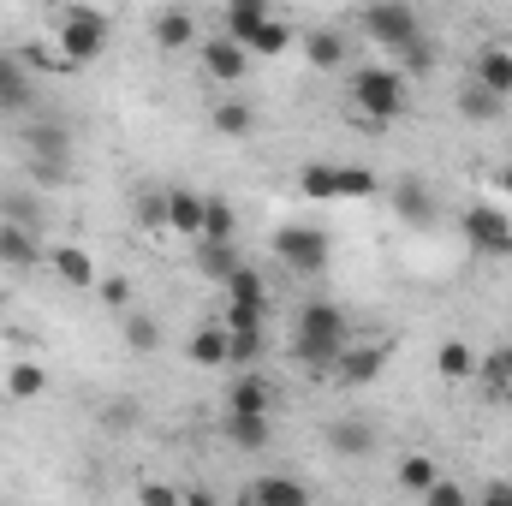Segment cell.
<instances>
[{
    "instance_id": "cell-1",
    "label": "cell",
    "mask_w": 512,
    "mask_h": 506,
    "mask_svg": "<svg viewBox=\"0 0 512 506\" xmlns=\"http://www.w3.org/2000/svg\"><path fill=\"white\" fill-rule=\"evenodd\" d=\"M346 346H352V322H346L340 304L316 298V304L298 310V328H292V352H298V364H310V370H334V358H340Z\"/></svg>"
},
{
    "instance_id": "cell-2",
    "label": "cell",
    "mask_w": 512,
    "mask_h": 506,
    "mask_svg": "<svg viewBox=\"0 0 512 506\" xmlns=\"http://www.w3.org/2000/svg\"><path fill=\"white\" fill-rule=\"evenodd\" d=\"M405 102H411L405 66H358V72H352V108H358L364 131H382L387 120H399Z\"/></svg>"
},
{
    "instance_id": "cell-3",
    "label": "cell",
    "mask_w": 512,
    "mask_h": 506,
    "mask_svg": "<svg viewBox=\"0 0 512 506\" xmlns=\"http://www.w3.org/2000/svg\"><path fill=\"white\" fill-rule=\"evenodd\" d=\"M24 173L42 191L72 185V131L66 126H24Z\"/></svg>"
},
{
    "instance_id": "cell-4",
    "label": "cell",
    "mask_w": 512,
    "mask_h": 506,
    "mask_svg": "<svg viewBox=\"0 0 512 506\" xmlns=\"http://www.w3.org/2000/svg\"><path fill=\"white\" fill-rule=\"evenodd\" d=\"M54 36H60V60L66 66H96L108 54V42H114V24L96 6H66Z\"/></svg>"
},
{
    "instance_id": "cell-5",
    "label": "cell",
    "mask_w": 512,
    "mask_h": 506,
    "mask_svg": "<svg viewBox=\"0 0 512 506\" xmlns=\"http://www.w3.org/2000/svg\"><path fill=\"white\" fill-rule=\"evenodd\" d=\"M268 251H274L280 268H292V274H322L328 256H334V245H328V233H322L316 221H286V227H274Z\"/></svg>"
},
{
    "instance_id": "cell-6",
    "label": "cell",
    "mask_w": 512,
    "mask_h": 506,
    "mask_svg": "<svg viewBox=\"0 0 512 506\" xmlns=\"http://www.w3.org/2000/svg\"><path fill=\"white\" fill-rule=\"evenodd\" d=\"M459 233L477 256H512V221L495 209V203H471L459 215Z\"/></svg>"
},
{
    "instance_id": "cell-7",
    "label": "cell",
    "mask_w": 512,
    "mask_h": 506,
    "mask_svg": "<svg viewBox=\"0 0 512 506\" xmlns=\"http://www.w3.org/2000/svg\"><path fill=\"white\" fill-rule=\"evenodd\" d=\"M364 30H370V42H382V48H393V54H405V48L423 42V36H417V12H411L405 0L364 6Z\"/></svg>"
},
{
    "instance_id": "cell-8",
    "label": "cell",
    "mask_w": 512,
    "mask_h": 506,
    "mask_svg": "<svg viewBox=\"0 0 512 506\" xmlns=\"http://www.w3.org/2000/svg\"><path fill=\"white\" fill-rule=\"evenodd\" d=\"M197 54H203V72H209L215 84H239V78L251 72V48H245V42H233L227 30H221V36H203V42H197Z\"/></svg>"
},
{
    "instance_id": "cell-9",
    "label": "cell",
    "mask_w": 512,
    "mask_h": 506,
    "mask_svg": "<svg viewBox=\"0 0 512 506\" xmlns=\"http://www.w3.org/2000/svg\"><path fill=\"white\" fill-rule=\"evenodd\" d=\"M387 352H393V346H382V340H376V346H358V340H352V346L334 358V381H340V387H364V381H376L387 370Z\"/></svg>"
},
{
    "instance_id": "cell-10",
    "label": "cell",
    "mask_w": 512,
    "mask_h": 506,
    "mask_svg": "<svg viewBox=\"0 0 512 506\" xmlns=\"http://www.w3.org/2000/svg\"><path fill=\"white\" fill-rule=\"evenodd\" d=\"M393 215L405 221V227H435V215H441V203H435V191L423 185V179H399L393 185Z\"/></svg>"
},
{
    "instance_id": "cell-11",
    "label": "cell",
    "mask_w": 512,
    "mask_h": 506,
    "mask_svg": "<svg viewBox=\"0 0 512 506\" xmlns=\"http://www.w3.org/2000/svg\"><path fill=\"white\" fill-rule=\"evenodd\" d=\"M328 453L334 459H370L376 453V429L364 417H334L328 423Z\"/></svg>"
},
{
    "instance_id": "cell-12",
    "label": "cell",
    "mask_w": 512,
    "mask_h": 506,
    "mask_svg": "<svg viewBox=\"0 0 512 506\" xmlns=\"http://www.w3.org/2000/svg\"><path fill=\"white\" fill-rule=\"evenodd\" d=\"M42 262V245H36V227L0 215V268H36Z\"/></svg>"
},
{
    "instance_id": "cell-13",
    "label": "cell",
    "mask_w": 512,
    "mask_h": 506,
    "mask_svg": "<svg viewBox=\"0 0 512 506\" xmlns=\"http://www.w3.org/2000/svg\"><path fill=\"white\" fill-rule=\"evenodd\" d=\"M167 233L203 239V197H197V191H185V185H167Z\"/></svg>"
},
{
    "instance_id": "cell-14",
    "label": "cell",
    "mask_w": 512,
    "mask_h": 506,
    "mask_svg": "<svg viewBox=\"0 0 512 506\" xmlns=\"http://www.w3.org/2000/svg\"><path fill=\"white\" fill-rule=\"evenodd\" d=\"M221 286H227V304H239V310H262V316H268V280H262V268L239 262Z\"/></svg>"
},
{
    "instance_id": "cell-15",
    "label": "cell",
    "mask_w": 512,
    "mask_h": 506,
    "mask_svg": "<svg viewBox=\"0 0 512 506\" xmlns=\"http://www.w3.org/2000/svg\"><path fill=\"white\" fill-rule=\"evenodd\" d=\"M471 78L483 84V90H495L501 102L512 96V48H501V42H489L483 54H477V66H471Z\"/></svg>"
},
{
    "instance_id": "cell-16",
    "label": "cell",
    "mask_w": 512,
    "mask_h": 506,
    "mask_svg": "<svg viewBox=\"0 0 512 506\" xmlns=\"http://www.w3.org/2000/svg\"><path fill=\"white\" fill-rule=\"evenodd\" d=\"M245 501H256V506H304L310 501V483H298V477H256L251 489H245Z\"/></svg>"
},
{
    "instance_id": "cell-17",
    "label": "cell",
    "mask_w": 512,
    "mask_h": 506,
    "mask_svg": "<svg viewBox=\"0 0 512 506\" xmlns=\"http://www.w3.org/2000/svg\"><path fill=\"white\" fill-rule=\"evenodd\" d=\"M227 411H262V417H268V411H274V387L256 376V370H239L233 387H227Z\"/></svg>"
},
{
    "instance_id": "cell-18",
    "label": "cell",
    "mask_w": 512,
    "mask_h": 506,
    "mask_svg": "<svg viewBox=\"0 0 512 506\" xmlns=\"http://www.w3.org/2000/svg\"><path fill=\"white\" fill-rule=\"evenodd\" d=\"M304 60L322 66V72H340V66L352 60V48H346L340 30H304Z\"/></svg>"
},
{
    "instance_id": "cell-19",
    "label": "cell",
    "mask_w": 512,
    "mask_h": 506,
    "mask_svg": "<svg viewBox=\"0 0 512 506\" xmlns=\"http://www.w3.org/2000/svg\"><path fill=\"white\" fill-rule=\"evenodd\" d=\"M221 429H227V441H233L239 453H262V447H268V417H262V411H227Z\"/></svg>"
},
{
    "instance_id": "cell-20",
    "label": "cell",
    "mask_w": 512,
    "mask_h": 506,
    "mask_svg": "<svg viewBox=\"0 0 512 506\" xmlns=\"http://www.w3.org/2000/svg\"><path fill=\"white\" fill-rule=\"evenodd\" d=\"M48 262H54V274H60L66 286H96V280H102V274H96V256L84 251V245H60Z\"/></svg>"
},
{
    "instance_id": "cell-21",
    "label": "cell",
    "mask_w": 512,
    "mask_h": 506,
    "mask_svg": "<svg viewBox=\"0 0 512 506\" xmlns=\"http://www.w3.org/2000/svg\"><path fill=\"white\" fill-rule=\"evenodd\" d=\"M18 108H30V72L24 60L0 54V114H18Z\"/></svg>"
},
{
    "instance_id": "cell-22",
    "label": "cell",
    "mask_w": 512,
    "mask_h": 506,
    "mask_svg": "<svg viewBox=\"0 0 512 506\" xmlns=\"http://www.w3.org/2000/svg\"><path fill=\"white\" fill-rule=\"evenodd\" d=\"M292 42H298V36H292V24H280V18L268 12V18H262V24L251 30V42H245V48H251L256 60H280Z\"/></svg>"
},
{
    "instance_id": "cell-23",
    "label": "cell",
    "mask_w": 512,
    "mask_h": 506,
    "mask_svg": "<svg viewBox=\"0 0 512 506\" xmlns=\"http://www.w3.org/2000/svg\"><path fill=\"white\" fill-rule=\"evenodd\" d=\"M191 42H197V18H191V12H179V6H173V12H161V18H155V48L179 54V48H191Z\"/></svg>"
},
{
    "instance_id": "cell-24",
    "label": "cell",
    "mask_w": 512,
    "mask_h": 506,
    "mask_svg": "<svg viewBox=\"0 0 512 506\" xmlns=\"http://www.w3.org/2000/svg\"><path fill=\"white\" fill-rule=\"evenodd\" d=\"M191 364H203V370H221L227 364V322H203L191 334Z\"/></svg>"
},
{
    "instance_id": "cell-25",
    "label": "cell",
    "mask_w": 512,
    "mask_h": 506,
    "mask_svg": "<svg viewBox=\"0 0 512 506\" xmlns=\"http://www.w3.org/2000/svg\"><path fill=\"white\" fill-rule=\"evenodd\" d=\"M209 126L221 131V137H251L256 131V108L251 102H215V108H209Z\"/></svg>"
},
{
    "instance_id": "cell-26",
    "label": "cell",
    "mask_w": 512,
    "mask_h": 506,
    "mask_svg": "<svg viewBox=\"0 0 512 506\" xmlns=\"http://www.w3.org/2000/svg\"><path fill=\"white\" fill-rule=\"evenodd\" d=\"M435 370H441V381H471V376H477V352H471L465 340H441Z\"/></svg>"
},
{
    "instance_id": "cell-27",
    "label": "cell",
    "mask_w": 512,
    "mask_h": 506,
    "mask_svg": "<svg viewBox=\"0 0 512 506\" xmlns=\"http://www.w3.org/2000/svg\"><path fill=\"white\" fill-rule=\"evenodd\" d=\"M131 215H137L143 233H167V191H161V185H143L137 203H131Z\"/></svg>"
},
{
    "instance_id": "cell-28",
    "label": "cell",
    "mask_w": 512,
    "mask_h": 506,
    "mask_svg": "<svg viewBox=\"0 0 512 506\" xmlns=\"http://www.w3.org/2000/svg\"><path fill=\"white\" fill-rule=\"evenodd\" d=\"M120 334H126L131 352H155V346H161V322L143 316V310H126V316H120Z\"/></svg>"
},
{
    "instance_id": "cell-29",
    "label": "cell",
    "mask_w": 512,
    "mask_h": 506,
    "mask_svg": "<svg viewBox=\"0 0 512 506\" xmlns=\"http://www.w3.org/2000/svg\"><path fill=\"white\" fill-rule=\"evenodd\" d=\"M6 393H12V399H42V393H48V370L30 364V358L12 364V370H6Z\"/></svg>"
},
{
    "instance_id": "cell-30",
    "label": "cell",
    "mask_w": 512,
    "mask_h": 506,
    "mask_svg": "<svg viewBox=\"0 0 512 506\" xmlns=\"http://www.w3.org/2000/svg\"><path fill=\"white\" fill-rule=\"evenodd\" d=\"M459 114H465V120H495V114H501V96L483 90L477 78H465V90H459Z\"/></svg>"
},
{
    "instance_id": "cell-31",
    "label": "cell",
    "mask_w": 512,
    "mask_h": 506,
    "mask_svg": "<svg viewBox=\"0 0 512 506\" xmlns=\"http://www.w3.org/2000/svg\"><path fill=\"white\" fill-rule=\"evenodd\" d=\"M393 477H399V489H405V495H417V501H423V489H429L441 471H435V459L411 453V459H399V471H393Z\"/></svg>"
},
{
    "instance_id": "cell-32",
    "label": "cell",
    "mask_w": 512,
    "mask_h": 506,
    "mask_svg": "<svg viewBox=\"0 0 512 506\" xmlns=\"http://www.w3.org/2000/svg\"><path fill=\"white\" fill-rule=\"evenodd\" d=\"M256 358H262V328H227V364L251 370Z\"/></svg>"
},
{
    "instance_id": "cell-33",
    "label": "cell",
    "mask_w": 512,
    "mask_h": 506,
    "mask_svg": "<svg viewBox=\"0 0 512 506\" xmlns=\"http://www.w3.org/2000/svg\"><path fill=\"white\" fill-rule=\"evenodd\" d=\"M298 191H304V203H334V167L328 161H310L298 173Z\"/></svg>"
},
{
    "instance_id": "cell-34",
    "label": "cell",
    "mask_w": 512,
    "mask_h": 506,
    "mask_svg": "<svg viewBox=\"0 0 512 506\" xmlns=\"http://www.w3.org/2000/svg\"><path fill=\"white\" fill-rule=\"evenodd\" d=\"M340 197H376V173L370 167H334V203Z\"/></svg>"
},
{
    "instance_id": "cell-35",
    "label": "cell",
    "mask_w": 512,
    "mask_h": 506,
    "mask_svg": "<svg viewBox=\"0 0 512 506\" xmlns=\"http://www.w3.org/2000/svg\"><path fill=\"white\" fill-rule=\"evenodd\" d=\"M233 268H239L233 239H203V274H209V280H227Z\"/></svg>"
},
{
    "instance_id": "cell-36",
    "label": "cell",
    "mask_w": 512,
    "mask_h": 506,
    "mask_svg": "<svg viewBox=\"0 0 512 506\" xmlns=\"http://www.w3.org/2000/svg\"><path fill=\"white\" fill-rule=\"evenodd\" d=\"M203 239H233V203L227 197H203Z\"/></svg>"
},
{
    "instance_id": "cell-37",
    "label": "cell",
    "mask_w": 512,
    "mask_h": 506,
    "mask_svg": "<svg viewBox=\"0 0 512 506\" xmlns=\"http://www.w3.org/2000/svg\"><path fill=\"white\" fill-rule=\"evenodd\" d=\"M477 376L489 387H512V346H495L489 358H477Z\"/></svg>"
},
{
    "instance_id": "cell-38",
    "label": "cell",
    "mask_w": 512,
    "mask_h": 506,
    "mask_svg": "<svg viewBox=\"0 0 512 506\" xmlns=\"http://www.w3.org/2000/svg\"><path fill=\"white\" fill-rule=\"evenodd\" d=\"M423 501H429V506H465V501H471V489H465V483H453V477H435V483L423 489Z\"/></svg>"
},
{
    "instance_id": "cell-39",
    "label": "cell",
    "mask_w": 512,
    "mask_h": 506,
    "mask_svg": "<svg viewBox=\"0 0 512 506\" xmlns=\"http://www.w3.org/2000/svg\"><path fill=\"white\" fill-rule=\"evenodd\" d=\"M6 215L24 221V227H42V203H36L30 191H6Z\"/></svg>"
},
{
    "instance_id": "cell-40",
    "label": "cell",
    "mask_w": 512,
    "mask_h": 506,
    "mask_svg": "<svg viewBox=\"0 0 512 506\" xmlns=\"http://www.w3.org/2000/svg\"><path fill=\"white\" fill-rule=\"evenodd\" d=\"M96 292H102V304H108V310H126V304H131V286L120 280V274H114V280H96Z\"/></svg>"
},
{
    "instance_id": "cell-41",
    "label": "cell",
    "mask_w": 512,
    "mask_h": 506,
    "mask_svg": "<svg viewBox=\"0 0 512 506\" xmlns=\"http://www.w3.org/2000/svg\"><path fill=\"white\" fill-rule=\"evenodd\" d=\"M102 423H108V429H131V423H137V405H131V399H114V405L102 411Z\"/></svg>"
},
{
    "instance_id": "cell-42",
    "label": "cell",
    "mask_w": 512,
    "mask_h": 506,
    "mask_svg": "<svg viewBox=\"0 0 512 506\" xmlns=\"http://www.w3.org/2000/svg\"><path fill=\"white\" fill-rule=\"evenodd\" d=\"M137 501H149V506H167V501H179V489H167V483H143V489H137Z\"/></svg>"
},
{
    "instance_id": "cell-43",
    "label": "cell",
    "mask_w": 512,
    "mask_h": 506,
    "mask_svg": "<svg viewBox=\"0 0 512 506\" xmlns=\"http://www.w3.org/2000/svg\"><path fill=\"white\" fill-rule=\"evenodd\" d=\"M483 501H489V506H512V483H489V489H483Z\"/></svg>"
},
{
    "instance_id": "cell-44",
    "label": "cell",
    "mask_w": 512,
    "mask_h": 506,
    "mask_svg": "<svg viewBox=\"0 0 512 506\" xmlns=\"http://www.w3.org/2000/svg\"><path fill=\"white\" fill-rule=\"evenodd\" d=\"M501 185H507V191H512V167H507V173H501Z\"/></svg>"
},
{
    "instance_id": "cell-45",
    "label": "cell",
    "mask_w": 512,
    "mask_h": 506,
    "mask_svg": "<svg viewBox=\"0 0 512 506\" xmlns=\"http://www.w3.org/2000/svg\"><path fill=\"white\" fill-rule=\"evenodd\" d=\"M358 6H382V0H358Z\"/></svg>"
}]
</instances>
